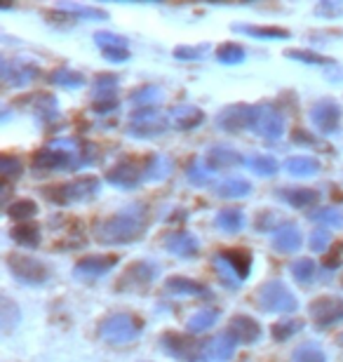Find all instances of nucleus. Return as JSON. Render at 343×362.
I'll return each mask as SVG.
<instances>
[{"label": "nucleus", "mask_w": 343, "mask_h": 362, "mask_svg": "<svg viewBox=\"0 0 343 362\" xmlns=\"http://www.w3.org/2000/svg\"><path fill=\"white\" fill-rule=\"evenodd\" d=\"M118 108V97L115 94H97L94 97V111L101 113V115H106V113H111Z\"/></svg>", "instance_id": "nucleus-51"}, {"label": "nucleus", "mask_w": 343, "mask_h": 362, "mask_svg": "<svg viewBox=\"0 0 343 362\" xmlns=\"http://www.w3.org/2000/svg\"><path fill=\"white\" fill-rule=\"evenodd\" d=\"M35 115H38V120L42 125H47V122L59 118V104H57V99L50 97V94L38 97V101H35Z\"/></svg>", "instance_id": "nucleus-35"}, {"label": "nucleus", "mask_w": 343, "mask_h": 362, "mask_svg": "<svg viewBox=\"0 0 343 362\" xmlns=\"http://www.w3.org/2000/svg\"><path fill=\"white\" fill-rule=\"evenodd\" d=\"M0 175H3L5 184H10V181H14V179H19L21 177L19 158H14V156H3V158H0Z\"/></svg>", "instance_id": "nucleus-47"}, {"label": "nucleus", "mask_w": 343, "mask_h": 362, "mask_svg": "<svg viewBox=\"0 0 343 362\" xmlns=\"http://www.w3.org/2000/svg\"><path fill=\"white\" fill-rule=\"evenodd\" d=\"M252 122H254V106L247 104H233L216 115V125L233 134L243 132L245 127L252 129Z\"/></svg>", "instance_id": "nucleus-12"}, {"label": "nucleus", "mask_w": 343, "mask_h": 362, "mask_svg": "<svg viewBox=\"0 0 343 362\" xmlns=\"http://www.w3.org/2000/svg\"><path fill=\"white\" fill-rule=\"evenodd\" d=\"M236 337L231 334L228 329L223 332V334H219L214 339V344H211V353H214V360L216 362H226V360H231L233 358V353H236Z\"/></svg>", "instance_id": "nucleus-33"}, {"label": "nucleus", "mask_w": 343, "mask_h": 362, "mask_svg": "<svg viewBox=\"0 0 343 362\" xmlns=\"http://www.w3.org/2000/svg\"><path fill=\"white\" fill-rule=\"evenodd\" d=\"M301 329H303L301 320H280L271 327V334H273L275 341H287V339L296 337Z\"/></svg>", "instance_id": "nucleus-42"}, {"label": "nucleus", "mask_w": 343, "mask_h": 362, "mask_svg": "<svg viewBox=\"0 0 343 362\" xmlns=\"http://www.w3.org/2000/svg\"><path fill=\"white\" fill-rule=\"evenodd\" d=\"M160 344H163L165 353H170L172 358L184 360V362H195L200 358V351H202V346L193 344L188 337H181L177 332H167V334H163Z\"/></svg>", "instance_id": "nucleus-13"}, {"label": "nucleus", "mask_w": 343, "mask_h": 362, "mask_svg": "<svg viewBox=\"0 0 343 362\" xmlns=\"http://www.w3.org/2000/svg\"><path fill=\"white\" fill-rule=\"evenodd\" d=\"M252 193V184L247 179H226L216 186L219 198H245Z\"/></svg>", "instance_id": "nucleus-30"}, {"label": "nucleus", "mask_w": 343, "mask_h": 362, "mask_svg": "<svg viewBox=\"0 0 343 362\" xmlns=\"http://www.w3.org/2000/svg\"><path fill=\"white\" fill-rule=\"evenodd\" d=\"M99 186L101 184L97 177H78L76 181H71V184L45 188L42 195H45L47 200L57 202V205H71V202H83V200L94 198V195L99 193Z\"/></svg>", "instance_id": "nucleus-3"}, {"label": "nucleus", "mask_w": 343, "mask_h": 362, "mask_svg": "<svg viewBox=\"0 0 343 362\" xmlns=\"http://www.w3.org/2000/svg\"><path fill=\"white\" fill-rule=\"evenodd\" d=\"M160 275V269H158V264H153V262H136L132 264L129 269L120 275V280H118V289L120 292H129V289H146V287H151L153 285V280H156Z\"/></svg>", "instance_id": "nucleus-10"}, {"label": "nucleus", "mask_w": 343, "mask_h": 362, "mask_svg": "<svg viewBox=\"0 0 343 362\" xmlns=\"http://www.w3.org/2000/svg\"><path fill=\"white\" fill-rule=\"evenodd\" d=\"M7 269L10 273L24 285H45L50 278L47 264L38 262L31 257H21V255H10L7 257Z\"/></svg>", "instance_id": "nucleus-5"}, {"label": "nucleus", "mask_w": 343, "mask_h": 362, "mask_svg": "<svg viewBox=\"0 0 343 362\" xmlns=\"http://www.w3.org/2000/svg\"><path fill=\"white\" fill-rule=\"evenodd\" d=\"M202 120H205V113H202L198 106H188V104L174 106L172 111L167 113V122H170V127L181 129V132H188V129L198 127Z\"/></svg>", "instance_id": "nucleus-15"}, {"label": "nucleus", "mask_w": 343, "mask_h": 362, "mask_svg": "<svg viewBox=\"0 0 343 362\" xmlns=\"http://www.w3.org/2000/svg\"><path fill=\"white\" fill-rule=\"evenodd\" d=\"M163 99V92H160L156 85H146V88H139L132 94V104L136 106V111H146V108H156L158 101Z\"/></svg>", "instance_id": "nucleus-34"}, {"label": "nucleus", "mask_w": 343, "mask_h": 362, "mask_svg": "<svg viewBox=\"0 0 343 362\" xmlns=\"http://www.w3.org/2000/svg\"><path fill=\"white\" fill-rule=\"evenodd\" d=\"M38 76V66L31 62H3V85L5 88H24Z\"/></svg>", "instance_id": "nucleus-14"}, {"label": "nucleus", "mask_w": 343, "mask_h": 362, "mask_svg": "<svg viewBox=\"0 0 343 362\" xmlns=\"http://www.w3.org/2000/svg\"><path fill=\"white\" fill-rule=\"evenodd\" d=\"M291 362H327V356L318 344H303L291 353Z\"/></svg>", "instance_id": "nucleus-41"}, {"label": "nucleus", "mask_w": 343, "mask_h": 362, "mask_svg": "<svg viewBox=\"0 0 343 362\" xmlns=\"http://www.w3.org/2000/svg\"><path fill=\"white\" fill-rule=\"evenodd\" d=\"M10 238L19 247H38L40 245V228L35 223H17L12 230H10Z\"/></svg>", "instance_id": "nucleus-28"}, {"label": "nucleus", "mask_w": 343, "mask_h": 362, "mask_svg": "<svg viewBox=\"0 0 343 362\" xmlns=\"http://www.w3.org/2000/svg\"><path fill=\"white\" fill-rule=\"evenodd\" d=\"M313 221H318L320 226H337L343 228V209L339 207H320V209H313L308 214Z\"/></svg>", "instance_id": "nucleus-36"}, {"label": "nucleus", "mask_w": 343, "mask_h": 362, "mask_svg": "<svg viewBox=\"0 0 343 362\" xmlns=\"http://www.w3.org/2000/svg\"><path fill=\"white\" fill-rule=\"evenodd\" d=\"M257 306L266 310V313H294L298 303L287 285H282V282H266L257 292Z\"/></svg>", "instance_id": "nucleus-4"}, {"label": "nucleus", "mask_w": 343, "mask_h": 362, "mask_svg": "<svg viewBox=\"0 0 343 362\" xmlns=\"http://www.w3.org/2000/svg\"><path fill=\"white\" fill-rule=\"evenodd\" d=\"M308 313L318 329H330L343 322V299L339 296H320L310 303Z\"/></svg>", "instance_id": "nucleus-7"}, {"label": "nucleus", "mask_w": 343, "mask_h": 362, "mask_svg": "<svg viewBox=\"0 0 343 362\" xmlns=\"http://www.w3.org/2000/svg\"><path fill=\"white\" fill-rule=\"evenodd\" d=\"M170 127L167 118H163L156 108H146V111H134L132 122H129V134L136 139H151V136H160Z\"/></svg>", "instance_id": "nucleus-9"}, {"label": "nucleus", "mask_w": 343, "mask_h": 362, "mask_svg": "<svg viewBox=\"0 0 343 362\" xmlns=\"http://www.w3.org/2000/svg\"><path fill=\"white\" fill-rule=\"evenodd\" d=\"M149 212L144 205H129L122 212L108 216L94 230V238L104 245H127L144 235Z\"/></svg>", "instance_id": "nucleus-1"}, {"label": "nucleus", "mask_w": 343, "mask_h": 362, "mask_svg": "<svg viewBox=\"0 0 343 362\" xmlns=\"http://www.w3.org/2000/svg\"><path fill=\"white\" fill-rule=\"evenodd\" d=\"M216 59L221 64H243L247 59V52L243 45H238V42H223L221 47L216 49Z\"/></svg>", "instance_id": "nucleus-40"}, {"label": "nucleus", "mask_w": 343, "mask_h": 362, "mask_svg": "<svg viewBox=\"0 0 343 362\" xmlns=\"http://www.w3.org/2000/svg\"><path fill=\"white\" fill-rule=\"evenodd\" d=\"M115 264H118V257H113V255L87 257L83 262L76 264L73 275H78V278H101V275H106Z\"/></svg>", "instance_id": "nucleus-16"}, {"label": "nucleus", "mask_w": 343, "mask_h": 362, "mask_svg": "<svg viewBox=\"0 0 343 362\" xmlns=\"http://www.w3.org/2000/svg\"><path fill=\"white\" fill-rule=\"evenodd\" d=\"M341 264H343L341 247H339V250H334L332 255H327V257H325V266H327V269H339Z\"/></svg>", "instance_id": "nucleus-56"}, {"label": "nucleus", "mask_w": 343, "mask_h": 362, "mask_svg": "<svg viewBox=\"0 0 343 362\" xmlns=\"http://www.w3.org/2000/svg\"><path fill=\"white\" fill-rule=\"evenodd\" d=\"M291 275H294V280L298 282H310L313 275H315V262L313 259H296L294 264H291Z\"/></svg>", "instance_id": "nucleus-46"}, {"label": "nucleus", "mask_w": 343, "mask_h": 362, "mask_svg": "<svg viewBox=\"0 0 343 362\" xmlns=\"http://www.w3.org/2000/svg\"><path fill=\"white\" fill-rule=\"evenodd\" d=\"M252 132H257L264 139H280L284 132V118L282 113L273 106H254V122H252Z\"/></svg>", "instance_id": "nucleus-8"}, {"label": "nucleus", "mask_w": 343, "mask_h": 362, "mask_svg": "<svg viewBox=\"0 0 343 362\" xmlns=\"http://www.w3.org/2000/svg\"><path fill=\"white\" fill-rule=\"evenodd\" d=\"M245 165L250 170L257 172L259 177H275L280 172V163L275 160L271 156H252V158H245Z\"/></svg>", "instance_id": "nucleus-32"}, {"label": "nucleus", "mask_w": 343, "mask_h": 362, "mask_svg": "<svg viewBox=\"0 0 343 362\" xmlns=\"http://www.w3.org/2000/svg\"><path fill=\"white\" fill-rule=\"evenodd\" d=\"M165 289L170 294H179V296H207L209 289L202 285V282H195V280H188V278H170L167 280Z\"/></svg>", "instance_id": "nucleus-24"}, {"label": "nucleus", "mask_w": 343, "mask_h": 362, "mask_svg": "<svg viewBox=\"0 0 343 362\" xmlns=\"http://www.w3.org/2000/svg\"><path fill=\"white\" fill-rule=\"evenodd\" d=\"M310 120L320 134H334L341 125V106L334 99H320L310 108Z\"/></svg>", "instance_id": "nucleus-11"}, {"label": "nucleus", "mask_w": 343, "mask_h": 362, "mask_svg": "<svg viewBox=\"0 0 343 362\" xmlns=\"http://www.w3.org/2000/svg\"><path fill=\"white\" fill-rule=\"evenodd\" d=\"M62 12L71 14L73 19H94V21H104L108 19V14L104 10H97V7H87V5H59Z\"/></svg>", "instance_id": "nucleus-39"}, {"label": "nucleus", "mask_w": 343, "mask_h": 362, "mask_svg": "<svg viewBox=\"0 0 343 362\" xmlns=\"http://www.w3.org/2000/svg\"><path fill=\"white\" fill-rule=\"evenodd\" d=\"M214 223L219 230H223V233H238V230H243V226H245V212L238 207H226L216 214Z\"/></svg>", "instance_id": "nucleus-25"}, {"label": "nucleus", "mask_w": 343, "mask_h": 362, "mask_svg": "<svg viewBox=\"0 0 343 362\" xmlns=\"http://www.w3.org/2000/svg\"><path fill=\"white\" fill-rule=\"evenodd\" d=\"M165 247L181 259H191L200 252V240L188 230H177V233H170L165 238Z\"/></svg>", "instance_id": "nucleus-17"}, {"label": "nucleus", "mask_w": 343, "mask_h": 362, "mask_svg": "<svg viewBox=\"0 0 343 362\" xmlns=\"http://www.w3.org/2000/svg\"><path fill=\"white\" fill-rule=\"evenodd\" d=\"M106 181H108V184L122 188V191H129V188H134L139 181H141V170H139L134 163L122 160V163L115 165L113 170H108Z\"/></svg>", "instance_id": "nucleus-18"}, {"label": "nucleus", "mask_w": 343, "mask_h": 362, "mask_svg": "<svg viewBox=\"0 0 343 362\" xmlns=\"http://www.w3.org/2000/svg\"><path fill=\"white\" fill-rule=\"evenodd\" d=\"M104 59L108 62H115V64H120V62H127L129 59V49H104Z\"/></svg>", "instance_id": "nucleus-55"}, {"label": "nucleus", "mask_w": 343, "mask_h": 362, "mask_svg": "<svg viewBox=\"0 0 343 362\" xmlns=\"http://www.w3.org/2000/svg\"><path fill=\"white\" fill-rule=\"evenodd\" d=\"M50 83L59 85V88H66V90H78L85 85V76L78 74V71H69V69H59L50 76Z\"/></svg>", "instance_id": "nucleus-37"}, {"label": "nucleus", "mask_w": 343, "mask_h": 362, "mask_svg": "<svg viewBox=\"0 0 343 362\" xmlns=\"http://www.w3.org/2000/svg\"><path fill=\"white\" fill-rule=\"evenodd\" d=\"M332 243V233L330 228H315L310 235V250L313 252H325L327 247H330Z\"/></svg>", "instance_id": "nucleus-52"}, {"label": "nucleus", "mask_w": 343, "mask_h": 362, "mask_svg": "<svg viewBox=\"0 0 343 362\" xmlns=\"http://www.w3.org/2000/svg\"><path fill=\"white\" fill-rule=\"evenodd\" d=\"M19 320H21L19 308L14 306V301L10 296H3V299H0V332H3V334H12V329L17 327Z\"/></svg>", "instance_id": "nucleus-29"}, {"label": "nucleus", "mask_w": 343, "mask_h": 362, "mask_svg": "<svg viewBox=\"0 0 343 362\" xmlns=\"http://www.w3.org/2000/svg\"><path fill=\"white\" fill-rule=\"evenodd\" d=\"M205 163L209 165L211 170H228V168H233V165L245 163V158L240 156L238 151H233L228 146H214V148H209Z\"/></svg>", "instance_id": "nucleus-22"}, {"label": "nucleus", "mask_w": 343, "mask_h": 362, "mask_svg": "<svg viewBox=\"0 0 343 362\" xmlns=\"http://www.w3.org/2000/svg\"><path fill=\"white\" fill-rule=\"evenodd\" d=\"M273 247L282 255H291L301 247V230L294 223H284L273 233Z\"/></svg>", "instance_id": "nucleus-20"}, {"label": "nucleus", "mask_w": 343, "mask_h": 362, "mask_svg": "<svg viewBox=\"0 0 343 362\" xmlns=\"http://www.w3.org/2000/svg\"><path fill=\"white\" fill-rule=\"evenodd\" d=\"M221 255L240 280H245L252 273V255L247 250H226Z\"/></svg>", "instance_id": "nucleus-26"}, {"label": "nucleus", "mask_w": 343, "mask_h": 362, "mask_svg": "<svg viewBox=\"0 0 343 362\" xmlns=\"http://www.w3.org/2000/svg\"><path fill=\"white\" fill-rule=\"evenodd\" d=\"M287 57L289 59L303 62V64H315V66H320V64H330V59H325V57L313 54V52H303V49H289Z\"/></svg>", "instance_id": "nucleus-53"}, {"label": "nucleus", "mask_w": 343, "mask_h": 362, "mask_svg": "<svg viewBox=\"0 0 343 362\" xmlns=\"http://www.w3.org/2000/svg\"><path fill=\"white\" fill-rule=\"evenodd\" d=\"M35 214H38V205H35L33 200H17L7 207V216H10L12 221H19V223L33 219Z\"/></svg>", "instance_id": "nucleus-38"}, {"label": "nucleus", "mask_w": 343, "mask_h": 362, "mask_svg": "<svg viewBox=\"0 0 343 362\" xmlns=\"http://www.w3.org/2000/svg\"><path fill=\"white\" fill-rule=\"evenodd\" d=\"M315 12L320 14V17L334 19V17H339V14H343V3H332V0H322V3L315 7Z\"/></svg>", "instance_id": "nucleus-54"}, {"label": "nucleus", "mask_w": 343, "mask_h": 362, "mask_svg": "<svg viewBox=\"0 0 343 362\" xmlns=\"http://www.w3.org/2000/svg\"><path fill=\"white\" fill-rule=\"evenodd\" d=\"M144 332V320L132 313H113L99 325V337L106 344H129L136 341Z\"/></svg>", "instance_id": "nucleus-2"}, {"label": "nucleus", "mask_w": 343, "mask_h": 362, "mask_svg": "<svg viewBox=\"0 0 343 362\" xmlns=\"http://www.w3.org/2000/svg\"><path fill=\"white\" fill-rule=\"evenodd\" d=\"M284 170H287L291 177H315L320 172V163L310 156H294L284 163Z\"/></svg>", "instance_id": "nucleus-27"}, {"label": "nucleus", "mask_w": 343, "mask_h": 362, "mask_svg": "<svg viewBox=\"0 0 343 362\" xmlns=\"http://www.w3.org/2000/svg\"><path fill=\"white\" fill-rule=\"evenodd\" d=\"M233 31L254 35V38H264V40H287L289 35H291L287 28H280V26H254V24H236V26H233Z\"/></svg>", "instance_id": "nucleus-23"}, {"label": "nucleus", "mask_w": 343, "mask_h": 362, "mask_svg": "<svg viewBox=\"0 0 343 362\" xmlns=\"http://www.w3.org/2000/svg\"><path fill=\"white\" fill-rule=\"evenodd\" d=\"M94 42L99 45V49L104 52V49H129L127 45V38H122L118 33H94Z\"/></svg>", "instance_id": "nucleus-44"}, {"label": "nucleus", "mask_w": 343, "mask_h": 362, "mask_svg": "<svg viewBox=\"0 0 343 362\" xmlns=\"http://www.w3.org/2000/svg\"><path fill=\"white\" fill-rule=\"evenodd\" d=\"M120 78L111 76V74H101L97 81H94V92L97 94H115V88H118Z\"/></svg>", "instance_id": "nucleus-50"}, {"label": "nucleus", "mask_w": 343, "mask_h": 362, "mask_svg": "<svg viewBox=\"0 0 343 362\" xmlns=\"http://www.w3.org/2000/svg\"><path fill=\"white\" fill-rule=\"evenodd\" d=\"M83 165L85 163L80 156H73V153H66V151H59L52 146L38 151V156L33 158L35 172H66V170L83 168Z\"/></svg>", "instance_id": "nucleus-6"}, {"label": "nucleus", "mask_w": 343, "mask_h": 362, "mask_svg": "<svg viewBox=\"0 0 343 362\" xmlns=\"http://www.w3.org/2000/svg\"><path fill=\"white\" fill-rule=\"evenodd\" d=\"M214 266H216L219 278L223 280V285H228L231 289H238V285H240V278L236 275V271H233L231 266L226 264L223 255H216V257H214Z\"/></svg>", "instance_id": "nucleus-48"}, {"label": "nucleus", "mask_w": 343, "mask_h": 362, "mask_svg": "<svg viewBox=\"0 0 343 362\" xmlns=\"http://www.w3.org/2000/svg\"><path fill=\"white\" fill-rule=\"evenodd\" d=\"M209 52V45H179L174 49V57L181 62H198Z\"/></svg>", "instance_id": "nucleus-49"}, {"label": "nucleus", "mask_w": 343, "mask_h": 362, "mask_svg": "<svg viewBox=\"0 0 343 362\" xmlns=\"http://www.w3.org/2000/svg\"><path fill=\"white\" fill-rule=\"evenodd\" d=\"M341 344H343V334H341Z\"/></svg>", "instance_id": "nucleus-58"}, {"label": "nucleus", "mask_w": 343, "mask_h": 362, "mask_svg": "<svg viewBox=\"0 0 343 362\" xmlns=\"http://www.w3.org/2000/svg\"><path fill=\"white\" fill-rule=\"evenodd\" d=\"M211 170L207 163H200V160H193L191 165H188V170H186V177L188 181H193V184H198V186H207L209 181H211Z\"/></svg>", "instance_id": "nucleus-43"}, {"label": "nucleus", "mask_w": 343, "mask_h": 362, "mask_svg": "<svg viewBox=\"0 0 343 362\" xmlns=\"http://www.w3.org/2000/svg\"><path fill=\"white\" fill-rule=\"evenodd\" d=\"M280 198L287 202V205H291V207H313V205H318L320 202V193L315 191V188H282L280 193Z\"/></svg>", "instance_id": "nucleus-21"}, {"label": "nucleus", "mask_w": 343, "mask_h": 362, "mask_svg": "<svg viewBox=\"0 0 343 362\" xmlns=\"http://www.w3.org/2000/svg\"><path fill=\"white\" fill-rule=\"evenodd\" d=\"M294 141L296 144H313L310 136L306 134V129H296V132H294Z\"/></svg>", "instance_id": "nucleus-57"}, {"label": "nucleus", "mask_w": 343, "mask_h": 362, "mask_svg": "<svg viewBox=\"0 0 343 362\" xmlns=\"http://www.w3.org/2000/svg\"><path fill=\"white\" fill-rule=\"evenodd\" d=\"M172 172V160L170 158H165V156H156L151 160L149 165V172H146V179H151V181H160V179H165L167 175Z\"/></svg>", "instance_id": "nucleus-45"}, {"label": "nucleus", "mask_w": 343, "mask_h": 362, "mask_svg": "<svg viewBox=\"0 0 343 362\" xmlns=\"http://www.w3.org/2000/svg\"><path fill=\"white\" fill-rule=\"evenodd\" d=\"M228 332L238 344H257L261 339V325L250 315H236L228 325Z\"/></svg>", "instance_id": "nucleus-19"}, {"label": "nucleus", "mask_w": 343, "mask_h": 362, "mask_svg": "<svg viewBox=\"0 0 343 362\" xmlns=\"http://www.w3.org/2000/svg\"><path fill=\"white\" fill-rule=\"evenodd\" d=\"M216 320H219V310L202 308L195 315L188 317V332H191V334H200V332H207L209 327H214Z\"/></svg>", "instance_id": "nucleus-31"}]
</instances>
